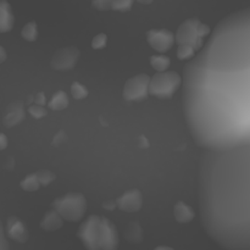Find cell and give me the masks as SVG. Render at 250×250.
<instances>
[{"instance_id": "obj_23", "label": "cell", "mask_w": 250, "mask_h": 250, "mask_svg": "<svg viewBox=\"0 0 250 250\" xmlns=\"http://www.w3.org/2000/svg\"><path fill=\"white\" fill-rule=\"evenodd\" d=\"M37 180H38L39 185L43 186V187H46V186L50 185L53 181H55L56 176L55 173L51 172L49 170H39L36 172Z\"/></svg>"}, {"instance_id": "obj_28", "label": "cell", "mask_w": 250, "mask_h": 250, "mask_svg": "<svg viewBox=\"0 0 250 250\" xmlns=\"http://www.w3.org/2000/svg\"><path fill=\"white\" fill-rule=\"evenodd\" d=\"M114 0H93L92 5L94 9L99 10V11H106V10L111 9V4Z\"/></svg>"}, {"instance_id": "obj_20", "label": "cell", "mask_w": 250, "mask_h": 250, "mask_svg": "<svg viewBox=\"0 0 250 250\" xmlns=\"http://www.w3.org/2000/svg\"><path fill=\"white\" fill-rule=\"evenodd\" d=\"M38 24L34 21L27 22L21 29V36L24 41L34 42L38 38Z\"/></svg>"}, {"instance_id": "obj_21", "label": "cell", "mask_w": 250, "mask_h": 250, "mask_svg": "<svg viewBox=\"0 0 250 250\" xmlns=\"http://www.w3.org/2000/svg\"><path fill=\"white\" fill-rule=\"evenodd\" d=\"M20 187L26 192H36L39 189L41 185H39L38 180H37L36 173H31V175L26 176L23 180L20 182Z\"/></svg>"}, {"instance_id": "obj_33", "label": "cell", "mask_w": 250, "mask_h": 250, "mask_svg": "<svg viewBox=\"0 0 250 250\" xmlns=\"http://www.w3.org/2000/svg\"><path fill=\"white\" fill-rule=\"evenodd\" d=\"M137 144H138V146L141 149H146L149 148V146H150V144H149L148 138H146V136H139L138 138H137Z\"/></svg>"}, {"instance_id": "obj_26", "label": "cell", "mask_w": 250, "mask_h": 250, "mask_svg": "<svg viewBox=\"0 0 250 250\" xmlns=\"http://www.w3.org/2000/svg\"><path fill=\"white\" fill-rule=\"evenodd\" d=\"M134 0H114L111 4V9L119 12H127L133 6Z\"/></svg>"}, {"instance_id": "obj_19", "label": "cell", "mask_w": 250, "mask_h": 250, "mask_svg": "<svg viewBox=\"0 0 250 250\" xmlns=\"http://www.w3.org/2000/svg\"><path fill=\"white\" fill-rule=\"evenodd\" d=\"M149 62L154 70L161 72V71H165L170 67L171 59L166 55H153L149 59Z\"/></svg>"}, {"instance_id": "obj_16", "label": "cell", "mask_w": 250, "mask_h": 250, "mask_svg": "<svg viewBox=\"0 0 250 250\" xmlns=\"http://www.w3.org/2000/svg\"><path fill=\"white\" fill-rule=\"evenodd\" d=\"M173 216L178 224H188L195 217V212L189 205L180 200L173 207Z\"/></svg>"}, {"instance_id": "obj_1", "label": "cell", "mask_w": 250, "mask_h": 250, "mask_svg": "<svg viewBox=\"0 0 250 250\" xmlns=\"http://www.w3.org/2000/svg\"><path fill=\"white\" fill-rule=\"evenodd\" d=\"M183 70V111L195 143L229 150L250 143V10L217 23Z\"/></svg>"}, {"instance_id": "obj_4", "label": "cell", "mask_w": 250, "mask_h": 250, "mask_svg": "<svg viewBox=\"0 0 250 250\" xmlns=\"http://www.w3.org/2000/svg\"><path fill=\"white\" fill-rule=\"evenodd\" d=\"M182 78L176 71H161L149 81V94L158 99H170L181 87Z\"/></svg>"}, {"instance_id": "obj_34", "label": "cell", "mask_w": 250, "mask_h": 250, "mask_svg": "<svg viewBox=\"0 0 250 250\" xmlns=\"http://www.w3.org/2000/svg\"><path fill=\"white\" fill-rule=\"evenodd\" d=\"M102 207L104 208L105 210H114L116 208V203L114 200H107V202H104L102 204Z\"/></svg>"}, {"instance_id": "obj_9", "label": "cell", "mask_w": 250, "mask_h": 250, "mask_svg": "<svg viewBox=\"0 0 250 250\" xmlns=\"http://www.w3.org/2000/svg\"><path fill=\"white\" fill-rule=\"evenodd\" d=\"M80 50L76 46H65L55 51L50 60V66L55 71H70L80 59Z\"/></svg>"}, {"instance_id": "obj_38", "label": "cell", "mask_w": 250, "mask_h": 250, "mask_svg": "<svg viewBox=\"0 0 250 250\" xmlns=\"http://www.w3.org/2000/svg\"><path fill=\"white\" fill-rule=\"evenodd\" d=\"M159 249H168V250H172V248H170V247H156V250Z\"/></svg>"}, {"instance_id": "obj_15", "label": "cell", "mask_w": 250, "mask_h": 250, "mask_svg": "<svg viewBox=\"0 0 250 250\" xmlns=\"http://www.w3.org/2000/svg\"><path fill=\"white\" fill-rule=\"evenodd\" d=\"M62 225H63L62 217L59 215L58 211H55L54 209H51V210H49L45 215H44L43 219H42V221H41V224H39V226H41V229H43V231L55 232V231H58V229H60L61 227H62Z\"/></svg>"}, {"instance_id": "obj_22", "label": "cell", "mask_w": 250, "mask_h": 250, "mask_svg": "<svg viewBox=\"0 0 250 250\" xmlns=\"http://www.w3.org/2000/svg\"><path fill=\"white\" fill-rule=\"evenodd\" d=\"M71 94H72L73 99L83 100L88 97L89 92H88V89L85 85H83L82 83L75 81V82L71 84Z\"/></svg>"}, {"instance_id": "obj_10", "label": "cell", "mask_w": 250, "mask_h": 250, "mask_svg": "<svg viewBox=\"0 0 250 250\" xmlns=\"http://www.w3.org/2000/svg\"><path fill=\"white\" fill-rule=\"evenodd\" d=\"M146 42L158 53L164 54L172 48L175 43V34L166 28L149 29L146 32Z\"/></svg>"}, {"instance_id": "obj_6", "label": "cell", "mask_w": 250, "mask_h": 250, "mask_svg": "<svg viewBox=\"0 0 250 250\" xmlns=\"http://www.w3.org/2000/svg\"><path fill=\"white\" fill-rule=\"evenodd\" d=\"M199 23L200 21L198 17H192V19H188L185 22H182L175 34V42H177V44L192 45L195 51L199 50L204 45V39L198 37Z\"/></svg>"}, {"instance_id": "obj_2", "label": "cell", "mask_w": 250, "mask_h": 250, "mask_svg": "<svg viewBox=\"0 0 250 250\" xmlns=\"http://www.w3.org/2000/svg\"><path fill=\"white\" fill-rule=\"evenodd\" d=\"M200 220L226 249H250V143L229 150L204 149L199 159Z\"/></svg>"}, {"instance_id": "obj_31", "label": "cell", "mask_w": 250, "mask_h": 250, "mask_svg": "<svg viewBox=\"0 0 250 250\" xmlns=\"http://www.w3.org/2000/svg\"><path fill=\"white\" fill-rule=\"evenodd\" d=\"M210 32H211L210 27L208 26L207 23H202V22H200L199 26H198V37L202 39H204L205 37L209 36Z\"/></svg>"}, {"instance_id": "obj_35", "label": "cell", "mask_w": 250, "mask_h": 250, "mask_svg": "<svg viewBox=\"0 0 250 250\" xmlns=\"http://www.w3.org/2000/svg\"><path fill=\"white\" fill-rule=\"evenodd\" d=\"M7 146V138L2 133H0V150Z\"/></svg>"}, {"instance_id": "obj_18", "label": "cell", "mask_w": 250, "mask_h": 250, "mask_svg": "<svg viewBox=\"0 0 250 250\" xmlns=\"http://www.w3.org/2000/svg\"><path fill=\"white\" fill-rule=\"evenodd\" d=\"M70 104V100H68L67 94L63 90H58L53 94L50 102H49L48 106L49 109L54 110V111H61V110L66 109Z\"/></svg>"}, {"instance_id": "obj_17", "label": "cell", "mask_w": 250, "mask_h": 250, "mask_svg": "<svg viewBox=\"0 0 250 250\" xmlns=\"http://www.w3.org/2000/svg\"><path fill=\"white\" fill-rule=\"evenodd\" d=\"M124 236L128 243L138 244L143 241V229L138 222L132 221L127 225Z\"/></svg>"}, {"instance_id": "obj_7", "label": "cell", "mask_w": 250, "mask_h": 250, "mask_svg": "<svg viewBox=\"0 0 250 250\" xmlns=\"http://www.w3.org/2000/svg\"><path fill=\"white\" fill-rule=\"evenodd\" d=\"M100 216L90 215L80 226L77 237L83 246L89 250H99L98 248V229H99Z\"/></svg>"}, {"instance_id": "obj_5", "label": "cell", "mask_w": 250, "mask_h": 250, "mask_svg": "<svg viewBox=\"0 0 250 250\" xmlns=\"http://www.w3.org/2000/svg\"><path fill=\"white\" fill-rule=\"evenodd\" d=\"M149 81L150 77L146 73H139L127 80L122 92L125 100L133 103L146 100L149 95Z\"/></svg>"}, {"instance_id": "obj_11", "label": "cell", "mask_w": 250, "mask_h": 250, "mask_svg": "<svg viewBox=\"0 0 250 250\" xmlns=\"http://www.w3.org/2000/svg\"><path fill=\"white\" fill-rule=\"evenodd\" d=\"M115 203H116V207L122 211L137 212L141 210L142 205H143V197H142L141 190L133 188V189L127 190L124 194L120 195L115 200Z\"/></svg>"}, {"instance_id": "obj_25", "label": "cell", "mask_w": 250, "mask_h": 250, "mask_svg": "<svg viewBox=\"0 0 250 250\" xmlns=\"http://www.w3.org/2000/svg\"><path fill=\"white\" fill-rule=\"evenodd\" d=\"M28 114L31 115L33 119L39 120L45 117L46 115H48V111H46V109L44 107V105H39V104H34V103H32V105H29L28 106Z\"/></svg>"}, {"instance_id": "obj_8", "label": "cell", "mask_w": 250, "mask_h": 250, "mask_svg": "<svg viewBox=\"0 0 250 250\" xmlns=\"http://www.w3.org/2000/svg\"><path fill=\"white\" fill-rule=\"evenodd\" d=\"M119 247L117 229L107 217H100L98 229V248L104 250H115Z\"/></svg>"}, {"instance_id": "obj_30", "label": "cell", "mask_w": 250, "mask_h": 250, "mask_svg": "<svg viewBox=\"0 0 250 250\" xmlns=\"http://www.w3.org/2000/svg\"><path fill=\"white\" fill-rule=\"evenodd\" d=\"M66 141H67V136H66V133L63 131H60L58 132V133L54 136L53 138V146H60L61 144L66 143Z\"/></svg>"}, {"instance_id": "obj_3", "label": "cell", "mask_w": 250, "mask_h": 250, "mask_svg": "<svg viewBox=\"0 0 250 250\" xmlns=\"http://www.w3.org/2000/svg\"><path fill=\"white\" fill-rule=\"evenodd\" d=\"M51 208L66 221H80L87 211V199L82 193L70 192L51 203Z\"/></svg>"}, {"instance_id": "obj_36", "label": "cell", "mask_w": 250, "mask_h": 250, "mask_svg": "<svg viewBox=\"0 0 250 250\" xmlns=\"http://www.w3.org/2000/svg\"><path fill=\"white\" fill-rule=\"evenodd\" d=\"M5 59H6V51H5V49L2 48V46H0V63H1Z\"/></svg>"}, {"instance_id": "obj_13", "label": "cell", "mask_w": 250, "mask_h": 250, "mask_svg": "<svg viewBox=\"0 0 250 250\" xmlns=\"http://www.w3.org/2000/svg\"><path fill=\"white\" fill-rule=\"evenodd\" d=\"M24 115V103L21 100H17L14 102L12 104H10L6 109V114L4 117V126L7 128H11V127L16 126L20 122L23 121Z\"/></svg>"}, {"instance_id": "obj_14", "label": "cell", "mask_w": 250, "mask_h": 250, "mask_svg": "<svg viewBox=\"0 0 250 250\" xmlns=\"http://www.w3.org/2000/svg\"><path fill=\"white\" fill-rule=\"evenodd\" d=\"M15 17L11 5L7 0H0V33L10 32L14 28Z\"/></svg>"}, {"instance_id": "obj_27", "label": "cell", "mask_w": 250, "mask_h": 250, "mask_svg": "<svg viewBox=\"0 0 250 250\" xmlns=\"http://www.w3.org/2000/svg\"><path fill=\"white\" fill-rule=\"evenodd\" d=\"M107 44V36L105 33H99L93 38L92 41V48L95 50H100L104 49Z\"/></svg>"}, {"instance_id": "obj_37", "label": "cell", "mask_w": 250, "mask_h": 250, "mask_svg": "<svg viewBox=\"0 0 250 250\" xmlns=\"http://www.w3.org/2000/svg\"><path fill=\"white\" fill-rule=\"evenodd\" d=\"M137 1L141 2V4H144V5H149L151 1H153V0H137Z\"/></svg>"}, {"instance_id": "obj_32", "label": "cell", "mask_w": 250, "mask_h": 250, "mask_svg": "<svg viewBox=\"0 0 250 250\" xmlns=\"http://www.w3.org/2000/svg\"><path fill=\"white\" fill-rule=\"evenodd\" d=\"M33 103L34 104H39V105H45L46 99L45 95H44L43 92H39L37 94L33 95Z\"/></svg>"}, {"instance_id": "obj_12", "label": "cell", "mask_w": 250, "mask_h": 250, "mask_svg": "<svg viewBox=\"0 0 250 250\" xmlns=\"http://www.w3.org/2000/svg\"><path fill=\"white\" fill-rule=\"evenodd\" d=\"M5 234L7 238L17 242V243H26L28 241V229L26 224L16 216H10L6 221Z\"/></svg>"}, {"instance_id": "obj_29", "label": "cell", "mask_w": 250, "mask_h": 250, "mask_svg": "<svg viewBox=\"0 0 250 250\" xmlns=\"http://www.w3.org/2000/svg\"><path fill=\"white\" fill-rule=\"evenodd\" d=\"M9 248H10V246H9V243H7L4 226H2V222H1V220H0V250H6Z\"/></svg>"}, {"instance_id": "obj_24", "label": "cell", "mask_w": 250, "mask_h": 250, "mask_svg": "<svg viewBox=\"0 0 250 250\" xmlns=\"http://www.w3.org/2000/svg\"><path fill=\"white\" fill-rule=\"evenodd\" d=\"M195 50L192 45L188 44H178L177 48V58L180 60H189L194 56Z\"/></svg>"}]
</instances>
